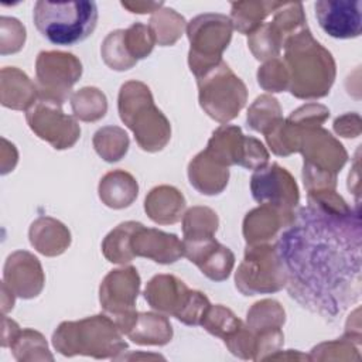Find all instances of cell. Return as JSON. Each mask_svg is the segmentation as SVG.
I'll return each mask as SVG.
<instances>
[{
	"mask_svg": "<svg viewBox=\"0 0 362 362\" xmlns=\"http://www.w3.org/2000/svg\"><path fill=\"white\" fill-rule=\"evenodd\" d=\"M40 99L64 103L82 75L81 61L68 52L42 51L35 61Z\"/></svg>",
	"mask_w": 362,
	"mask_h": 362,
	"instance_id": "8fae6325",
	"label": "cell"
},
{
	"mask_svg": "<svg viewBox=\"0 0 362 362\" xmlns=\"http://www.w3.org/2000/svg\"><path fill=\"white\" fill-rule=\"evenodd\" d=\"M199 105L205 113L219 123L235 119L243 109L247 90L245 83L221 61L197 78Z\"/></svg>",
	"mask_w": 362,
	"mask_h": 362,
	"instance_id": "52a82bcc",
	"label": "cell"
},
{
	"mask_svg": "<svg viewBox=\"0 0 362 362\" xmlns=\"http://www.w3.org/2000/svg\"><path fill=\"white\" fill-rule=\"evenodd\" d=\"M294 212L260 205L246 214L243 219V236L247 245H260L276 238L281 229L288 226Z\"/></svg>",
	"mask_w": 362,
	"mask_h": 362,
	"instance_id": "d6986e66",
	"label": "cell"
},
{
	"mask_svg": "<svg viewBox=\"0 0 362 362\" xmlns=\"http://www.w3.org/2000/svg\"><path fill=\"white\" fill-rule=\"evenodd\" d=\"M122 6L127 8L130 13L136 14H146V13H154L158 8L164 6L163 1H122Z\"/></svg>",
	"mask_w": 362,
	"mask_h": 362,
	"instance_id": "7bdbcfd3",
	"label": "cell"
},
{
	"mask_svg": "<svg viewBox=\"0 0 362 362\" xmlns=\"http://www.w3.org/2000/svg\"><path fill=\"white\" fill-rule=\"evenodd\" d=\"M61 106L54 100L38 99L25 113L30 129L57 150L72 147L81 136L79 124Z\"/></svg>",
	"mask_w": 362,
	"mask_h": 362,
	"instance_id": "7c38bea8",
	"label": "cell"
},
{
	"mask_svg": "<svg viewBox=\"0 0 362 362\" xmlns=\"http://www.w3.org/2000/svg\"><path fill=\"white\" fill-rule=\"evenodd\" d=\"M250 189L260 205H270L286 212H294L300 201L296 180L277 163L256 170L250 178Z\"/></svg>",
	"mask_w": 362,
	"mask_h": 362,
	"instance_id": "4fadbf2b",
	"label": "cell"
},
{
	"mask_svg": "<svg viewBox=\"0 0 362 362\" xmlns=\"http://www.w3.org/2000/svg\"><path fill=\"white\" fill-rule=\"evenodd\" d=\"M216 214L206 206H192L182 216L184 239L214 236L218 229Z\"/></svg>",
	"mask_w": 362,
	"mask_h": 362,
	"instance_id": "e575fe53",
	"label": "cell"
},
{
	"mask_svg": "<svg viewBox=\"0 0 362 362\" xmlns=\"http://www.w3.org/2000/svg\"><path fill=\"white\" fill-rule=\"evenodd\" d=\"M38 96V89L31 79L20 69H1V103L16 110H28Z\"/></svg>",
	"mask_w": 362,
	"mask_h": 362,
	"instance_id": "603a6c76",
	"label": "cell"
},
{
	"mask_svg": "<svg viewBox=\"0 0 362 362\" xmlns=\"http://www.w3.org/2000/svg\"><path fill=\"white\" fill-rule=\"evenodd\" d=\"M139 225L140 222H134V221L122 222L106 235L102 243V252L109 262L124 264L134 259L130 240L133 233L139 228Z\"/></svg>",
	"mask_w": 362,
	"mask_h": 362,
	"instance_id": "f1b7e54d",
	"label": "cell"
},
{
	"mask_svg": "<svg viewBox=\"0 0 362 362\" xmlns=\"http://www.w3.org/2000/svg\"><path fill=\"white\" fill-rule=\"evenodd\" d=\"M102 58L107 66L115 71H126L136 65L123 42V30H115L106 35L100 48Z\"/></svg>",
	"mask_w": 362,
	"mask_h": 362,
	"instance_id": "d590c367",
	"label": "cell"
},
{
	"mask_svg": "<svg viewBox=\"0 0 362 362\" xmlns=\"http://www.w3.org/2000/svg\"><path fill=\"white\" fill-rule=\"evenodd\" d=\"M10 348L11 351H14V356L18 361L30 359V352L33 351L40 352V355L44 359H49V361L54 359L52 355L48 352V346L44 337L40 332L30 328L18 331V334L11 341Z\"/></svg>",
	"mask_w": 362,
	"mask_h": 362,
	"instance_id": "74e56055",
	"label": "cell"
},
{
	"mask_svg": "<svg viewBox=\"0 0 362 362\" xmlns=\"http://www.w3.org/2000/svg\"><path fill=\"white\" fill-rule=\"evenodd\" d=\"M31 245L45 256L64 253L71 243L68 228L59 221L49 216H40L30 226Z\"/></svg>",
	"mask_w": 362,
	"mask_h": 362,
	"instance_id": "44dd1931",
	"label": "cell"
},
{
	"mask_svg": "<svg viewBox=\"0 0 362 362\" xmlns=\"http://www.w3.org/2000/svg\"><path fill=\"white\" fill-rule=\"evenodd\" d=\"M154 34L156 42L158 45H173L181 37L184 28L187 27L185 18L175 10L168 7H161L153 13L148 24Z\"/></svg>",
	"mask_w": 362,
	"mask_h": 362,
	"instance_id": "f546056e",
	"label": "cell"
},
{
	"mask_svg": "<svg viewBox=\"0 0 362 362\" xmlns=\"http://www.w3.org/2000/svg\"><path fill=\"white\" fill-rule=\"evenodd\" d=\"M235 281L238 290L245 296L281 290L286 286V273L276 247L267 243L247 245Z\"/></svg>",
	"mask_w": 362,
	"mask_h": 362,
	"instance_id": "9c48e42d",
	"label": "cell"
},
{
	"mask_svg": "<svg viewBox=\"0 0 362 362\" xmlns=\"http://www.w3.org/2000/svg\"><path fill=\"white\" fill-rule=\"evenodd\" d=\"M3 283L18 297H37L45 283L41 263L25 250L14 252L6 260Z\"/></svg>",
	"mask_w": 362,
	"mask_h": 362,
	"instance_id": "2e32d148",
	"label": "cell"
},
{
	"mask_svg": "<svg viewBox=\"0 0 362 362\" xmlns=\"http://www.w3.org/2000/svg\"><path fill=\"white\" fill-rule=\"evenodd\" d=\"M245 139L246 136L242 133L240 127L222 124L214 132L204 151L221 165H240Z\"/></svg>",
	"mask_w": 362,
	"mask_h": 362,
	"instance_id": "cb8c5ba5",
	"label": "cell"
},
{
	"mask_svg": "<svg viewBox=\"0 0 362 362\" xmlns=\"http://www.w3.org/2000/svg\"><path fill=\"white\" fill-rule=\"evenodd\" d=\"M191 296V290L171 274L154 276L144 290V298L157 311L174 315L177 320L184 311Z\"/></svg>",
	"mask_w": 362,
	"mask_h": 362,
	"instance_id": "ac0fdd59",
	"label": "cell"
},
{
	"mask_svg": "<svg viewBox=\"0 0 362 362\" xmlns=\"http://www.w3.org/2000/svg\"><path fill=\"white\" fill-rule=\"evenodd\" d=\"M334 130L342 137H358L361 134V117L358 113H346L334 122Z\"/></svg>",
	"mask_w": 362,
	"mask_h": 362,
	"instance_id": "b9f144b4",
	"label": "cell"
},
{
	"mask_svg": "<svg viewBox=\"0 0 362 362\" xmlns=\"http://www.w3.org/2000/svg\"><path fill=\"white\" fill-rule=\"evenodd\" d=\"M281 1H235L232 3L230 21L235 30L240 34L250 35L263 23V20L273 14Z\"/></svg>",
	"mask_w": 362,
	"mask_h": 362,
	"instance_id": "4316f807",
	"label": "cell"
},
{
	"mask_svg": "<svg viewBox=\"0 0 362 362\" xmlns=\"http://www.w3.org/2000/svg\"><path fill=\"white\" fill-rule=\"evenodd\" d=\"M71 106L75 117L83 122H96L106 115V96L92 86L82 88L71 96Z\"/></svg>",
	"mask_w": 362,
	"mask_h": 362,
	"instance_id": "1f68e13d",
	"label": "cell"
},
{
	"mask_svg": "<svg viewBox=\"0 0 362 362\" xmlns=\"http://www.w3.org/2000/svg\"><path fill=\"white\" fill-rule=\"evenodd\" d=\"M233 25L223 14H199L187 24V35L191 42L188 65L198 78L222 61V52L230 42Z\"/></svg>",
	"mask_w": 362,
	"mask_h": 362,
	"instance_id": "ba28073f",
	"label": "cell"
},
{
	"mask_svg": "<svg viewBox=\"0 0 362 362\" xmlns=\"http://www.w3.org/2000/svg\"><path fill=\"white\" fill-rule=\"evenodd\" d=\"M123 42L129 55L137 61L146 58L153 51L156 38L148 25L133 23L129 28L123 30Z\"/></svg>",
	"mask_w": 362,
	"mask_h": 362,
	"instance_id": "8d00e7d4",
	"label": "cell"
},
{
	"mask_svg": "<svg viewBox=\"0 0 362 362\" xmlns=\"http://www.w3.org/2000/svg\"><path fill=\"white\" fill-rule=\"evenodd\" d=\"M126 335L140 345H165L171 341L173 328L164 315L137 313V317Z\"/></svg>",
	"mask_w": 362,
	"mask_h": 362,
	"instance_id": "484cf974",
	"label": "cell"
},
{
	"mask_svg": "<svg viewBox=\"0 0 362 362\" xmlns=\"http://www.w3.org/2000/svg\"><path fill=\"white\" fill-rule=\"evenodd\" d=\"M267 161H269V153H267L266 147L263 146V143H260L255 137L246 136L240 165L256 171V170L267 165Z\"/></svg>",
	"mask_w": 362,
	"mask_h": 362,
	"instance_id": "ab89813d",
	"label": "cell"
},
{
	"mask_svg": "<svg viewBox=\"0 0 362 362\" xmlns=\"http://www.w3.org/2000/svg\"><path fill=\"white\" fill-rule=\"evenodd\" d=\"M315 16L320 27L329 37L348 40L361 35V0H320L315 3Z\"/></svg>",
	"mask_w": 362,
	"mask_h": 362,
	"instance_id": "5bb4252c",
	"label": "cell"
},
{
	"mask_svg": "<svg viewBox=\"0 0 362 362\" xmlns=\"http://www.w3.org/2000/svg\"><path fill=\"white\" fill-rule=\"evenodd\" d=\"M286 321L283 307L274 300H262L252 305L247 311V328L256 337L281 331Z\"/></svg>",
	"mask_w": 362,
	"mask_h": 362,
	"instance_id": "83f0119b",
	"label": "cell"
},
{
	"mask_svg": "<svg viewBox=\"0 0 362 362\" xmlns=\"http://www.w3.org/2000/svg\"><path fill=\"white\" fill-rule=\"evenodd\" d=\"M257 82L267 92H283L288 89V74L281 58L266 61L257 71Z\"/></svg>",
	"mask_w": 362,
	"mask_h": 362,
	"instance_id": "f35d334b",
	"label": "cell"
},
{
	"mask_svg": "<svg viewBox=\"0 0 362 362\" xmlns=\"http://www.w3.org/2000/svg\"><path fill=\"white\" fill-rule=\"evenodd\" d=\"M100 201L113 209L129 206L137 197L139 185L132 174L123 170L107 173L99 182Z\"/></svg>",
	"mask_w": 362,
	"mask_h": 362,
	"instance_id": "d4e9b609",
	"label": "cell"
},
{
	"mask_svg": "<svg viewBox=\"0 0 362 362\" xmlns=\"http://www.w3.org/2000/svg\"><path fill=\"white\" fill-rule=\"evenodd\" d=\"M52 345L65 356L88 355L98 359H115L127 348L122 331L106 314L61 322L52 335Z\"/></svg>",
	"mask_w": 362,
	"mask_h": 362,
	"instance_id": "3957f363",
	"label": "cell"
},
{
	"mask_svg": "<svg viewBox=\"0 0 362 362\" xmlns=\"http://www.w3.org/2000/svg\"><path fill=\"white\" fill-rule=\"evenodd\" d=\"M122 122L134 133L137 144L150 153L160 151L171 137L167 117L154 105L147 85L129 81L122 85L117 99Z\"/></svg>",
	"mask_w": 362,
	"mask_h": 362,
	"instance_id": "277c9868",
	"label": "cell"
},
{
	"mask_svg": "<svg viewBox=\"0 0 362 362\" xmlns=\"http://www.w3.org/2000/svg\"><path fill=\"white\" fill-rule=\"evenodd\" d=\"M184 256L195 263L201 272L214 281H222L229 277L235 256L229 247L221 245L214 236L182 239Z\"/></svg>",
	"mask_w": 362,
	"mask_h": 362,
	"instance_id": "9a60e30c",
	"label": "cell"
},
{
	"mask_svg": "<svg viewBox=\"0 0 362 362\" xmlns=\"http://www.w3.org/2000/svg\"><path fill=\"white\" fill-rule=\"evenodd\" d=\"M191 185L205 195H216L223 191L229 180V170L211 158L205 151L197 154L188 165Z\"/></svg>",
	"mask_w": 362,
	"mask_h": 362,
	"instance_id": "ffe728a7",
	"label": "cell"
},
{
	"mask_svg": "<svg viewBox=\"0 0 362 362\" xmlns=\"http://www.w3.org/2000/svg\"><path fill=\"white\" fill-rule=\"evenodd\" d=\"M361 212L335 189L308 192L274 247L291 298L335 318L361 297Z\"/></svg>",
	"mask_w": 362,
	"mask_h": 362,
	"instance_id": "6da1fadb",
	"label": "cell"
},
{
	"mask_svg": "<svg viewBox=\"0 0 362 362\" xmlns=\"http://www.w3.org/2000/svg\"><path fill=\"white\" fill-rule=\"evenodd\" d=\"M283 48L291 95L300 99L327 96L335 79V62L308 27L290 37Z\"/></svg>",
	"mask_w": 362,
	"mask_h": 362,
	"instance_id": "7a4b0ae2",
	"label": "cell"
},
{
	"mask_svg": "<svg viewBox=\"0 0 362 362\" xmlns=\"http://www.w3.org/2000/svg\"><path fill=\"white\" fill-rule=\"evenodd\" d=\"M140 288V276L133 266L109 272L99 287V300L122 334L132 328L137 311L134 308Z\"/></svg>",
	"mask_w": 362,
	"mask_h": 362,
	"instance_id": "30bf717a",
	"label": "cell"
},
{
	"mask_svg": "<svg viewBox=\"0 0 362 362\" xmlns=\"http://www.w3.org/2000/svg\"><path fill=\"white\" fill-rule=\"evenodd\" d=\"M132 252L136 256L151 259L157 263L168 264L184 256L182 240L174 233H165L154 228L139 225L130 240Z\"/></svg>",
	"mask_w": 362,
	"mask_h": 362,
	"instance_id": "e0dca14e",
	"label": "cell"
},
{
	"mask_svg": "<svg viewBox=\"0 0 362 362\" xmlns=\"http://www.w3.org/2000/svg\"><path fill=\"white\" fill-rule=\"evenodd\" d=\"M283 120L281 107L273 96L262 95L256 98L252 106L247 110V123L249 126L267 136L276 126Z\"/></svg>",
	"mask_w": 362,
	"mask_h": 362,
	"instance_id": "4dcf8cb0",
	"label": "cell"
},
{
	"mask_svg": "<svg viewBox=\"0 0 362 362\" xmlns=\"http://www.w3.org/2000/svg\"><path fill=\"white\" fill-rule=\"evenodd\" d=\"M185 208L182 194L170 185L153 188L144 201V209L148 218L161 225L175 223L181 219Z\"/></svg>",
	"mask_w": 362,
	"mask_h": 362,
	"instance_id": "7402d4cb",
	"label": "cell"
},
{
	"mask_svg": "<svg viewBox=\"0 0 362 362\" xmlns=\"http://www.w3.org/2000/svg\"><path fill=\"white\" fill-rule=\"evenodd\" d=\"M298 151L304 157L303 180L308 192L335 189L337 174L345 165L348 153L325 129H304Z\"/></svg>",
	"mask_w": 362,
	"mask_h": 362,
	"instance_id": "8992f818",
	"label": "cell"
},
{
	"mask_svg": "<svg viewBox=\"0 0 362 362\" xmlns=\"http://www.w3.org/2000/svg\"><path fill=\"white\" fill-rule=\"evenodd\" d=\"M96 153L107 163L119 161L129 148V136L117 126H105L93 136Z\"/></svg>",
	"mask_w": 362,
	"mask_h": 362,
	"instance_id": "d6a6232c",
	"label": "cell"
},
{
	"mask_svg": "<svg viewBox=\"0 0 362 362\" xmlns=\"http://www.w3.org/2000/svg\"><path fill=\"white\" fill-rule=\"evenodd\" d=\"M201 325L209 334L222 338L225 342L243 327V322L229 308L218 304L209 305Z\"/></svg>",
	"mask_w": 362,
	"mask_h": 362,
	"instance_id": "836d02e7",
	"label": "cell"
},
{
	"mask_svg": "<svg viewBox=\"0 0 362 362\" xmlns=\"http://www.w3.org/2000/svg\"><path fill=\"white\" fill-rule=\"evenodd\" d=\"M0 23H3L8 30L11 35H1V40H6L8 37L7 41L1 42V54H8V52H17L21 49V47L24 45L25 41V28L24 25L13 17H1Z\"/></svg>",
	"mask_w": 362,
	"mask_h": 362,
	"instance_id": "60d3db41",
	"label": "cell"
},
{
	"mask_svg": "<svg viewBox=\"0 0 362 362\" xmlns=\"http://www.w3.org/2000/svg\"><path fill=\"white\" fill-rule=\"evenodd\" d=\"M34 24L55 45H74L88 38L98 23L95 1H47L34 6Z\"/></svg>",
	"mask_w": 362,
	"mask_h": 362,
	"instance_id": "5b68a950",
	"label": "cell"
}]
</instances>
